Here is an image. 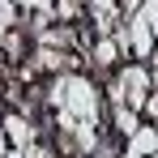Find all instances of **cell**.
I'll list each match as a JSON object with an SVG mask.
<instances>
[{
  "label": "cell",
  "instance_id": "6da1fadb",
  "mask_svg": "<svg viewBox=\"0 0 158 158\" xmlns=\"http://www.w3.org/2000/svg\"><path fill=\"white\" fill-rule=\"evenodd\" d=\"M56 107H60V124L69 132H77V141L90 150L94 145V107H98V98H94V85L81 77H60L52 90Z\"/></svg>",
  "mask_w": 158,
  "mask_h": 158
},
{
  "label": "cell",
  "instance_id": "7a4b0ae2",
  "mask_svg": "<svg viewBox=\"0 0 158 158\" xmlns=\"http://www.w3.org/2000/svg\"><path fill=\"white\" fill-rule=\"evenodd\" d=\"M154 30H158V0H145V4H141V13L132 17V30H128L132 52H137V56L154 52Z\"/></svg>",
  "mask_w": 158,
  "mask_h": 158
},
{
  "label": "cell",
  "instance_id": "3957f363",
  "mask_svg": "<svg viewBox=\"0 0 158 158\" xmlns=\"http://www.w3.org/2000/svg\"><path fill=\"white\" fill-rule=\"evenodd\" d=\"M145 85H150V77H145L141 69H124V73H120V85H115V94H120V103L128 98V107H141V103H145Z\"/></svg>",
  "mask_w": 158,
  "mask_h": 158
},
{
  "label": "cell",
  "instance_id": "277c9868",
  "mask_svg": "<svg viewBox=\"0 0 158 158\" xmlns=\"http://www.w3.org/2000/svg\"><path fill=\"white\" fill-rule=\"evenodd\" d=\"M124 158H158V128H141L124 150Z\"/></svg>",
  "mask_w": 158,
  "mask_h": 158
},
{
  "label": "cell",
  "instance_id": "5b68a950",
  "mask_svg": "<svg viewBox=\"0 0 158 158\" xmlns=\"http://www.w3.org/2000/svg\"><path fill=\"white\" fill-rule=\"evenodd\" d=\"M9 137H13V141H17V150H22V145H26V124H22V120H17V115H9Z\"/></svg>",
  "mask_w": 158,
  "mask_h": 158
},
{
  "label": "cell",
  "instance_id": "8992f818",
  "mask_svg": "<svg viewBox=\"0 0 158 158\" xmlns=\"http://www.w3.org/2000/svg\"><path fill=\"white\" fill-rule=\"evenodd\" d=\"M13 26V0H0V34Z\"/></svg>",
  "mask_w": 158,
  "mask_h": 158
},
{
  "label": "cell",
  "instance_id": "52a82bcc",
  "mask_svg": "<svg viewBox=\"0 0 158 158\" xmlns=\"http://www.w3.org/2000/svg\"><path fill=\"white\" fill-rule=\"evenodd\" d=\"M22 4H34V9H43V13H47V9H56V0H22Z\"/></svg>",
  "mask_w": 158,
  "mask_h": 158
},
{
  "label": "cell",
  "instance_id": "ba28073f",
  "mask_svg": "<svg viewBox=\"0 0 158 158\" xmlns=\"http://www.w3.org/2000/svg\"><path fill=\"white\" fill-rule=\"evenodd\" d=\"M145 111H150V115H158V98H150V103H145Z\"/></svg>",
  "mask_w": 158,
  "mask_h": 158
},
{
  "label": "cell",
  "instance_id": "9c48e42d",
  "mask_svg": "<svg viewBox=\"0 0 158 158\" xmlns=\"http://www.w3.org/2000/svg\"><path fill=\"white\" fill-rule=\"evenodd\" d=\"M154 81H158V73H154Z\"/></svg>",
  "mask_w": 158,
  "mask_h": 158
}]
</instances>
